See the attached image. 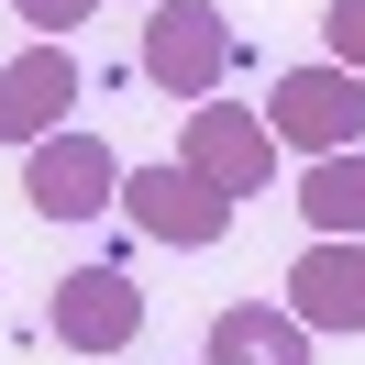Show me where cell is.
Here are the masks:
<instances>
[{"mask_svg": "<svg viewBox=\"0 0 365 365\" xmlns=\"http://www.w3.org/2000/svg\"><path fill=\"white\" fill-rule=\"evenodd\" d=\"M11 11H23V23H34V34H45V45H67V34H78V23H89L100 0H11Z\"/></svg>", "mask_w": 365, "mask_h": 365, "instance_id": "7c38bea8", "label": "cell"}, {"mask_svg": "<svg viewBox=\"0 0 365 365\" xmlns=\"http://www.w3.org/2000/svg\"><path fill=\"white\" fill-rule=\"evenodd\" d=\"M266 133L299 144V155H354L365 144V78L332 67V56H321V67H288L266 89Z\"/></svg>", "mask_w": 365, "mask_h": 365, "instance_id": "3957f363", "label": "cell"}, {"mask_svg": "<svg viewBox=\"0 0 365 365\" xmlns=\"http://www.w3.org/2000/svg\"><path fill=\"white\" fill-rule=\"evenodd\" d=\"M210 365H310V332L288 310H266V299H244V310L210 321Z\"/></svg>", "mask_w": 365, "mask_h": 365, "instance_id": "9c48e42d", "label": "cell"}, {"mask_svg": "<svg viewBox=\"0 0 365 365\" xmlns=\"http://www.w3.org/2000/svg\"><path fill=\"white\" fill-rule=\"evenodd\" d=\"M23 200L45 210V222H100V210L122 200V155L67 122V133H45V144L23 155Z\"/></svg>", "mask_w": 365, "mask_h": 365, "instance_id": "5b68a950", "label": "cell"}, {"mask_svg": "<svg viewBox=\"0 0 365 365\" xmlns=\"http://www.w3.org/2000/svg\"><path fill=\"white\" fill-rule=\"evenodd\" d=\"M67 111H78V56L67 45H23L11 67H0V144H45V133H67Z\"/></svg>", "mask_w": 365, "mask_h": 365, "instance_id": "52a82bcc", "label": "cell"}, {"mask_svg": "<svg viewBox=\"0 0 365 365\" xmlns=\"http://www.w3.org/2000/svg\"><path fill=\"white\" fill-rule=\"evenodd\" d=\"M111 210L144 232V244H178V255H210L232 232V200L200 178V166H178V155H166V166H122V200Z\"/></svg>", "mask_w": 365, "mask_h": 365, "instance_id": "7a4b0ae2", "label": "cell"}, {"mask_svg": "<svg viewBox=\"0 0 365 365\" xmlns=\"http://www.w3.org/2000/svg\"><path fill=\"white\" fill-rule=\"evenodd\" d=\"M321 34H332V67L365 78V0H332V11H321Z\"/></svg>", "mask_w": 365, "mask_h": 365, "instance_id": "8fae6325", "label": "cell"}, {"mask_svg": "<svg viewBox=\"0 0 365 365\" xmlns=\"http://www.w3.org/2000/svg\"><path fill=\"white\" fill-rule=\"evenodd\" d=\"M288 321L299 332H365V244H310L288 266Z\"/></svg>", "mask_w": 365, "mask_h": 365, "instance_id": "ba28073f", "label": "cell"}, {"mask_svg": "<svg viewBox=\"0 0 365 365\" xmlns=\"http://www.w3.org/2000/svg\"><path fill=\"white\" fill-rule=\"evenodd\" d=\"M232 56H244V45H232V23L210 11V0H155V11H144L133 67L155 78L166 100H210V89L232 78Z\"/></svg>", "mask_w": 365, "mask_h": 365, "instance_id": "6da1fadb", "label": "cell"}, {"mask_svg": "<svg viewBox=\"0 0 365 365\" xmlns=\"http://www.w3.org/2000/svg\"><path fill=\"white\" fill-rule=\"evenodd\" d=\"M45 332L67 343V354H122V343L144 332V288L122 266H67L45 299Z\"/></svg>", "mask_w": 365, "mask_h": 365, "instance_id": "8992f818", "label": "cell"}, {"mask_svg": "<svg viewBox=\"0 0 365 365\" xmlns=\"http://www.w3.org/2000/svg\"><path fill=\"white\" fill-rule=\"evenodd\" d=\"M299 210H310L321 244H365V144H354V155H310Z\"/></svg>", "mask_w": 365, "mask_h": 365, "instance_id": "30bf717a", "label": "cell"}, {"mask_svg": "<svg viewBox=\"0 0 365 365\" xmlns=\"http://www.w3.org/2000/svg\"><path fill=\"white\" fill-rule=\"evenodd\" d=\"M178 166H200V178L244 210V200H266V178H277V133H266V111H244V100H200L188 133H178Z\"/></svg>", "mask_w": 365, "mask_h": 365, "instance_id": "277c9868", "label": "cell"}]
</instances>
